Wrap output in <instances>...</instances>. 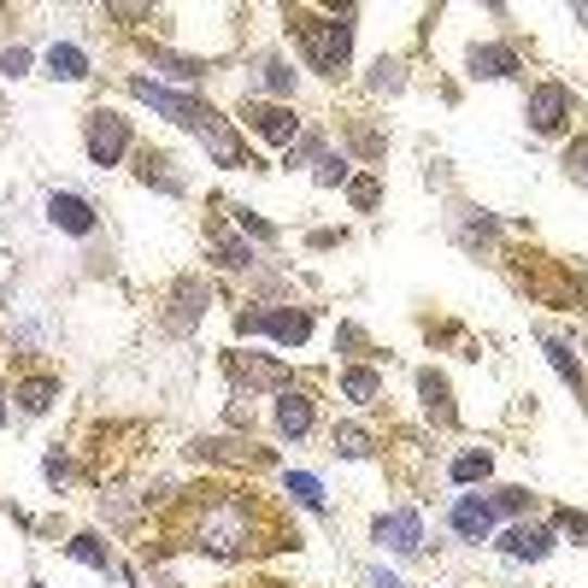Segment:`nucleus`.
Here are the masks:
<instances>
[{
	"label": "nucleus",
	"mask_w": 588,
	"mask_h": 588,
	"mask_svg": "<svg viewBox=\"0 0 588 588\" xmlns=\"http://www.w3.org/2000/svg\"><path fill=\"white\" fill-rule=\"evenodd\" d=\"M165 541L171 548H195L212 559H260L300 548L277 500L236 489V483H207V489H171L165 500Z\"/></svg>",
	"instance_id": "obj_1"
},
{
	"label": "nucleus",
	"mask_w": 588,
	"mask_h": 588,
	"mask_svg": "<svg viewBox=\"0 0 588 588\" xmlns=\"http://www.w3.org/2000/svg\"><path fill=\"white\" fill-rule=\"evenodd\" d=\"M300 48H306L312 71H324V77H341L348 71V53H353V18H312V12H300Z\"/></svg>",
	"instance_id": "obj_2"
},
{
	"label": "nucleus",
	"mask_w": 588,
	"mask_h": 588,
	"mask_svg": "<svg viewBox=\"0 0 588 588\" xmlns=\"http://www.w3.org/2000/svg\"><path fill=\"white\" fill-rule=\"evenodd\" d=\"M529 260H536V265L524 271L529 295H541L548 306H577V300H583V277H577V271L548 260V253H529Z\"/></svg>",
	"instance_id": "obj_3"
},
{
	"label": "nucleus",
	"mask_w": 588,
	"mask_h": 588,
	"mask_svg": "<svg viewBox=\"0 0 588 588\" xmlns=\"http://www.w3.org/2000/svg\"><path fill=\"white\" fill-rule=\"evenodd\" d=\"M236 329L241 336H277L283 348H300V341L312 336V312L306 306H277V312H241L236 318Z\"/></svg>",
	"instance_id": "obj_4"
},
{
	"label": "nucleus",
	"mask_w": 588,
	"mask_h": 588,
	"mask_svg": "<svg viewBox=\"0 0 588 588\" xmlns=\"http://www.w3.org/2000/svg\"><path fill=\"white\" fill-rule=\"evenodd\" d=\"M189 459H195V465H241V471H265L271 465L265 448H253V441H229V436L189 441Z\"/></svg>",
	"instance_id": "obj_5"
},
{
	"label": "nucleus",
	"mask_w": 588,
	"mask_h": 588,
	"mask_svg": "<svg viewBox=\"0 0 588 588\" xmlns=\"http://www.w3.org/2000/svg\"><path fill=\"white\" fill-rule=\"evenodd\" d=\"M83 141H89V160L95 165H118V153L130 148V124H124L118 112H89V130H83Z\"/></svg>",
	"instance_id": "obj_6"
},
{
	"label": "nucleus",
	"mask_w": 588,
	"mask_h": 588,
	"mask_svg": "<svg viewBox=\"0 0 588 588\" xmlns=\"http://www.w3.org/2000/svg\"><path fill=\"white\" fill-rule=\"evenodd\" d=\"M571 118V89H559V83H536L529 89V130L536 136H559Z\"/></svg>",
	"instance_id": "obj_7"
},
{
	"label": "nucleus",
	"mask_w": 588,
	"mask_h": 588,
	"mask_svg": "<svg viewBox=\"0 0 588 588\" xmlns=\"http://www.w3.org/2000/svg\"><path fill=\"white\" fill-rule=\"evenodd\" d=\"M241 118L253 124L265 141H277V148H295V130H300V118L289 107H265V100H241Z\"/></svg>",
	"instance_id": "obj_8"
},
{
	"label": "nucleus",
	"mask_w": 588,
	"mask_h": 588,
	"mask_svg": "<svg viewBox=\"0 0 588 588\" xmlns=\"http://www.w3.org/2000/svg\"><path fill=\"white\" fill-rule=\"evenodd\" d=\"M377 541H383V548H395V553H418V548H424V524H418V512H412V506L383 512V518H377Z\"/></svg>",
	"instance_id": "obj_9"
},
{
	"label": "nucleus",
	"mask_w": 588,
	"mask_h": 588,
	"mask_svg": "<svg viewBox=\"0 0 588 588\" xmlns=\"http://www.w3.org/2000/svg\"><path fill=\"white\" fill-rule=\"evenodd\" d=\"M312 418H318V400H312V389L283 383V395H277V429H283V436H306Z\"/></svg>",
	"instance_id": "obj_10"
},
{
	"label": "nucleus",
	"mask_w": 588,
	"mask_h": 588,
	"mask_svg": "<svg viewBox=\"0 0 588 588\" xmlns=\"http://www.w3.org/2000/svg\"><path fill=\"white\" fill-rule=\"evenodd\" d=\"M495 518H500L495 500H483V495H465V500L453 506V529H459L465 541H489V536H495Z\"/></svg>",
	"instance_id": "obj_11"
},
{
	"label": "nucleus",
	"mask_w": 588,
	"mask_h": 588,
	"mask_svg": "<svg viewBox=\"0 0 588 588\" xmlns=\"http://www.w3.org/2000/svg\"><path fill=\"white\" fill-rule=\"evenodd\" d=\"M48 218L60 224V229H71V236H89V229H95V207L83 195H48Z\"/></svg>",
	"instance_id": "obj_12"
},
{
	"label": "nucleus",
	"mask_w": 588,
	"mask_h": 588,
	"mask_svg": "<svg viewBox=\"0 0 588 588\" xmlns=\"http://www.w3.org/2000/svg\"><path fill=\"white\" fill-rule=\"evenodd\" d=\"M136 177L148 183V189H160V195H183V171L171 165V153H141V165H136Z\"/></svg>",
	"instance_id": "obj_13"
},
{
	"label": "nucleus",
	"mask_w": 588,
	"mask_h": 588,
	"mask_svg": "<svg viewBox=\"0 0 588 588\" xmlns=\"http://www.w3.org/2000/svg\"><path fill=\"white\" fill-rule=\"evenodd\" d=\"M229 371H236L241 383H253V389H283V365L277 360H253V353H229Z\"/></svg>",
	"instance_id": "obj_14"
},
{
	"label": "nucleus",
	"mask_w": 588,
	"mask_h": 588,
	"mask_svg": "<svg viewBox=\"0 0 588 588\" xmlns=\"http://www.w3.org/2000/svg\"><path fill=\"white\" fill-rule=\"evenodd\" d=\"M48 71L60 83H83V77H89V53H83L77 41H53V48H48Z\"/></svg>",
	"instance_id": "obj_15"
},
{
	"label": "nucleus",
	"mask_w": 588,
	"mask_h": 588,
	"mask_svg": "<svg viewBox=\"0 0 588 588\" xmlns=\"http://www.w3.org/2000/svg\"><path fill=\"white\" fill-rule=\"evenodd\" d=\"M500 548H506L512 559H541L553 548V529H536V524H518V529H506L500 536Z\"/></svg>",
	"instance_id": "obj_16"
},
{
	"label": "nucleus",
	"mask_w": 588,
	"mask_h": 588,
	"mask_svg": "<svg viewBox=\"0 0 588 588\" xmlns=\"http://www.w3.org/2000/svg\"><path fill=\"white\" fill-rule=\"evenodd\" d=\"M171 300H177V306L165 312L171 329H189L200 312H207V289H200V283H177V289H171Z\"/></svg>",
	"instance_id": "obj_17"
},
{
	"label": "nucleus",
	"mask_w": 588,
	"mask_h": 588,
	"mask_svg": "<svg viewBox=\"0 0 588 588\" xmlns=\"http://www.w3.org/2000/svg\"><path fill=\"white\" fill-rule=\"evenodd\" d=\"M53 400H60V377H24L18 383V406L30 412V418H36V412H48Z\"/></svg>",
	"instance_id": "obj_18"
},
{
	"label": "nucleus",
	"mask_w": 588,
	"mask_h": 588,
	"mask_svg": "<svg viewBox=\"0 0 588 588\" xmlns=\"http://www.w3.org/2000/svg\"><path fill=\"white\" fill-rule=\"evenodd\" d=\"M471 71H477V77H512L518 53L512 48H471Z\"/></svg>",
	"instance_id": "obj_19"
},
{
	"label": "nucleus",
	"mask_w": 588,
	"mask_h": 588,
	"mask_svg": "<svg viewBox=\"0 0 588 588\" xmlns=\"http://www.w3.org/2000/svg\"><path fill=\"white\" fill-rule=\"evenodd\" d=\"M418 395H424V406L436 412L441 424H453V400H448V383H441L436 371H424V377H418Z\"/></svg>",
	"instance_id": "obj_20"
},
{
	"label": "nucleus",
	"mask_w": 588,
	"mask_h": 588,
	"mask_svg": "<svg viewBox=\"0 0 588 588\" xmlns=\"http://www.w3.org/2000/svg\"><path fill=\"white\" fill-rule=\"evenodd\" d=\"M212 253H218V265H229V271L253 265V248H248V241H236V236H224V229H212Z\"/></svg>",
	"instance_id": "obj_21"
},
{
	"label": "nucleus",
	"mask_w": 588,
	"mask_h": 588,
	"mask_svg": "<svg viewBox=\"0 0 588 588\" xmlns=\"http://www.w3.org/2000/svg\"><path fill=\"white\" fill-rule=\"evenodd\" d=\"M336 453L341 459H371L377 448H371V436H365L360 424H336Z\"/></svg>",
	"instance_id": "obj_22"
},
{
	"label": "nucleus",
	"mask_w": 588,
	"mask_h": 588,
	"mask_svg": "<svg viewBox=\"0 0 588 588\" xmlns=\"http://www.w3.org/2000/svg\"><path fill=\"white\" fill-rule=\"evenodd\" d=\"M341 395L348 400H377V371H365V365H353V371H341Z\"/></svg>",
	"instance_id": "obj_23"
},
{
	"label": "nucleus",
	"mask_w": 588,
	"mask_h": 588,
	"mask_svg": "<svg viewBox=\"0 0 588 588\" xmlns=\"http://www.w3.org/2000/svg\"><path fill=\"white\" fill-rule=\"evenodd\" d=\"M289 495H295L306 512H324V483L312 477V471H295V477H289Z\"/></svg>",
	"instance_id": "obj_24"
},
{
	"label": "nucleus",
	"mask_w": 588,
	"mask_h": 588,
	"mask_svg": "<svg viewBox=\"0 0 588 588\" xmlns=\"http://www.w3.org/2000/svg\"><path fill=\"white\" fill-rule=\"evenodd\" d=\"M71 559H83V565H89V571H100V577L112 571V553L100 548V536H77V541H71Z\"/></svg>",
	"instance_id": "obj_25"
},
{
	"label": "nucleus",
	"mask_w": 588,
	"mask_h": 588,
	"mask_svg": "<svg viewBox=\"0 0 588 588\" xmlns=\"http://www.w3.org/2000/svg\"><path fill=\"white\" fill-rule=\"evenodd\" d=\"M541 348H548V360H553V371H559V377H565L571 389L583 395V365L571 360V348H565V341H541Z\"/></svg>",
	"instance_id": "obj_26"
},
{
	"label": "nucleus",
	"mask_w": 588,
	"mask_h": 588,
	"mask_svg": "<svg viewBox=\"0 0 588 588\" xmlns=\"http://www.w3.org/2000/svg\"><path fill=\"white\" fill-rule=\"evenodd\" d=\"M153 65H165L177 83H195V77H207V65H200V60H183V53H165V48H153Z\"/></svg>",
	"instance_id": "obj_27"
},
{
	"label": "nucleus",
	"mask_w": 588,
	"mask_h": 588,
	"mask_svg": "<svg viewBox=\"0 0 588 588\" xmlns=\"http://www.w3.org/2000/svg\"><path fill=\"white\" fill-rule=\"evenodd\" d=\"M489 471H495L489 453H459V459H453V483H483Z\"/></svg>",
	"instance_id": "obj_28"
},
{
	"label": "nucleus",
	"mask_w": 588,
	"mask_h": 588,
	"mask_svg": "<svg viewBox=\"0 0 588 588\" xmlns=\"http://www.w3.org/2000/svg\"><path fill=\"white\" fill-rule=\"evenodd\" d=\"M565 171H571V183H583V189H588V136H577L565 148Z\"/></svg>",
	"instance_id": "obj_29"
},
{
	"label": "nucleus",
	"mask_w": 588,
	"mask_h": 588,
	"mask_svg": "<svg viewBox=\"0 0 588 588\" xmlns=\"http://www.w3.org/2000/svg\"><path fill=\"white\" fill-rule=\"evenodd\" d=\"M406 83V65L400 60H377V71H371V89H400Z\"/></svg>",
	"instance_id": "obj_30"
},
{
	"label": "nucleus",
	"mask_w": 588,
	"mask_h": 588,
	"mask_svg": "<svg viewBox=\"0 0 588 588\" xmlns=\"http://www.w3.org/2000/svg\"><path fill=\"white\" fill-rule=\"evenodd\" d=\"M265 89H271V95H289V89H295V71L283 65V60H265Z\"/></svg>",
	"instance_id": "obj_31"
},
{
	"label": "nucleus",
	"mask_w": 588,
	"mask_h": 588,
	"mask_svg": "<svg viewBox=\"0 0 588 588\" xmlns=\"http://www.w3.org/2000/svg\"><path fill=\"white\" fill-rule=\"evenodd\" d=\"M348 177V160H336V153H318V183L329 189V183H341Z\"/></svg>",
	"instance_id": "obj_32"
},
{
	"label": "nucleus",
	"mask_w": 588,
	"mask_h": 588,
	"mask_svg": "<svg viewBox=\"0 0 588 588\" xmlns=\"http://www.w3.org/2000/svg\"><path fill=\"white\" fill-rule=\"evenodd\" d=\"M236 224H241V229H248V236H260V241H271V236H277V229H271L265 218H253V212H248V207H236Z\"/></svg>",
	"instance_id": "obj_33"
},
{
	"label": "nucleus",
	"mask_w": 588,
	"mask_h": 588,
	"mask_svg": "<svg viewBox=\"0 0 588 588\" xmlns=\"http://www.w3.org/2000/svg\"><path fill=\"white\" fill-rule=\"evenodd\" d=\"M529 506V489H500L495 495V512H524Z\"/></svg>",
	"instance_id": "obj_34"
},
{
	"label": "nucleus",
	"mask_w": 588,
	"mask_h": 588,
	"mask_svg": "<svg viewBox=\"0 0 588 588\" xmlns=\"http://www.w3.org/2000/svg\"><path fill=\"white\" fill-rule=\"evenodd\" d=\"M348 195H353V207H377V195H383V189H377V183H371V177H360V183H353Z\"/></svg>",
	"instance_id": "obj_35"
},
{
	"label": "nucleus",
	"mask_w": 588,
	"mask_h": 588,
	"mask_svg": "<svg viewBox=\"0 0 588 588\" xmlns=\"http://www.w3.org/2000/svg\"><path fill=\"white\" fill-rule=\"evenodd\" d=\"M41 471H48V483L60 489V483L71 477V459H65V453H48V465H41Z\"/></svg>",
	"instance_id": "obj_36"
},
{
	"label": "nucleus",
	"mask_w": 588,
	"mask_h": 588,
	"mask_svg": "<svg viewBox=\"0 0 588 588\" xmlns=\"http://www.w3.org/2000/svg\"><path fill=\"white\" fill-rule=\"evenodd\" d=\"M24 65H30V53H24V48H7V60H0V71H7V77H24Z\"/></svg>",
	"instance_id": "obj_37"
},
{
	"label": "nucleus",
	"mask_w": 588,
	"mask_h": 588,
	"mask_svg": "<svg viewBox=\"0 0 588 588\" xmlns=\"http://www.w3.org/2000/svg\"><path fill=\"white\" fill-rule=\"evenodd\" d=\"M318 153H324L318 136H300V141H295V160H318Z\"/></svg>",
	"instance_id": "obj_38"
},
{
	"label": "nucleus",
	"mask_w": 588,
	"mask_h": 588,
	"mask_svg": "<svg viewBox=\"0 0 588 588\" xmlns=\"http://www.w3.org/2000/svg\"><path fill=\"white\" fill-rule=\"evenodd\" d=\"M365 588H406V583L389 577V571H365Z\"/></svg>",
	"instance_id": "obj_39"
},
{
	"label": "nucleus",
	"mask_w": 588,
	"mask_h": 588,
	"mask_svg": "<svg viewBox=\"0 0 588 588\" xmlns=\"http://www.w3.org/2000/svg\"><path fill=\"white\" fill-rule=\"evenodd\" d=\"M559 529H577V536H588V518H577V512H559Z\"/></svg>",
	"instance_id": "obj_40"
},
{
	"label": "nucleus",
	"mask_w": 588,
	"mask_h": 588,
	"mask_svg": "<svg viewBox=\"0 0 588 588\" xmlns=\"http://www.w3.org/2000/svg\"><path fill=\"white\" fill-rule=\"evenodd\" d=\"M571 12H577V18H583V24H588V7H571Z\"/></svg>",
	"instance_id": "obj_41"
},
{
	"label": "nucleus",
	"mask_w": 588,
	"mask_h": 588,
	"mask_svg": "<svg viewBox=\"0 0 588 588\" xmlns=\"http://www.w3.org/2000/svg\"><path fill=\"white\" fill-rule=\"evenodd\" d=\"M0 424H7V395H0Z\"/></svg>",
	"instance_id": "obj_42"
},
{
	"label": "nucleus",
	"mask_w": 588,
	"mask_h": 588,
	"mask_svg": "<svg viewBox=\"0 0 588 588\" xmlns=\"http://www.w3.org/2000/svg\"><path fill=\"white\" fill-rule=\"evenodd\" d=\"M248 588H283V583H248Z\"/></svg>",
	"instance_id": "obj_43"
},
{
	"label": "nucleus",
	"mask_w": 588,
	"mask_h": 588,
	"mask_svg": "<svg viewBox=\"0 0 588 588\" xmlns=\"http://www.w3.org/2000/svg\"><path fill=\"white\" fill-rule=\"evenodd\" d=\"M30 588H41V583H30Z\"/></svg>",
	"instance_id": "obj_44"
}]
</instances>
